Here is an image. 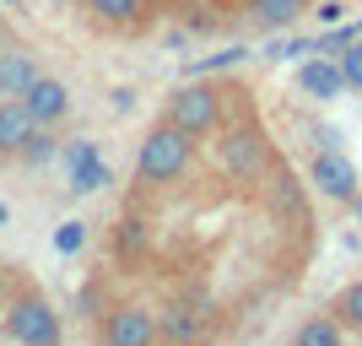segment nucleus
I'll list each match as a JSON object with an SVG mask.
<instances>
[{"label": "nucleus", "mask_w": 362, "mask_h": 346, "mask_svg": "<svg viewBox=\"0 0 362 346\" xmlns=\"http://www.w3.org/2000/svg\"><path fill=\"white\" fill-rule=\"evenodd\" d=\"M303 11H308V6H298V0H249V16H255V28H265V33L292 28Z\"/></svg>", "instance_id": "13"}, {"label": "nucleus", "mask_w": 362, "mask_h": 346, "mask_svg": "<svg viewBox=\"0 0 362 346\" xmlns=\"http://www.w3.org/2000/svg\"><path fill=\"white\" fill-rule=\"evenodd\" d=\"M6 217H11V211H6V206H0V222H6Z\"/></svg>", "instance_id": "24"}, {"label": "nucleus", "mask_w": 362, "mask_h": 346, "mask_svg": "<svg viewBox=\"0 0 362 346\" xmlns=\"http://www.w3.org/2000/svg\"><path fill=\"white\" fill-rule=\"evenodd\" d=\"M81 243H87V227H81V222H65L60 233H54V249H60V255H76Z\"/></svg>", "instance_id": "20"}, {"label": "nucleus", "mask_w": 362, "mask_h": 346, "mask_svg": "<svg viewBox=\"0 0 362 346\" xmlns=\"http://www.w3.org/2000/svg\"><path fill=\"white\" fill-rule=\"evenodd\" d=\"M298 92L314 98V103H335V98L346 92V76H341L335 60H303L298 65Z\"/></svg>", "instance_id": "10"}, {"label": "nucleus", "mask_w": 362, "mask_h": 346, "mask_svg": "<svg viewBox=\"0 0 362 346\" xmlns=\"http://www.w3.org/2000/svg\"><path fill=\"white\" fill-rule=\"evenodd\" d=\"M16 292V282H11V265H0V308H6V298Z\"/></svg>", "instance_id": "21"}, {"label": "nucleus", "mask_w": 362, "mask_h": 346, "mask_svg": "<svg viewBox=\"0 0 362 346\" xmlns=\"http://www.w3.org/2000/svg\"><path fill=\"white\" fill-rule=\"evenodd\" d=\"M163 341V325L146 303H114L98 319V346H157Z\"/></svg>", "instance_id": "5"}, {"label": "nucleus", "mask_w": 362, "mask_h": 346, "mask_svg": "<svg viewBox=\"0 0 362 346\" xmlns=\"http://www.w3.org/2000/svg\"><path fill=\"white\" fill-rule=\"evenodd\" d=\"M0 44H11V33H6V16H0Z\"/></svg>", "instance_id": "22"}, {"label": "nucleus", "mask_w": 362, "mask_h": 346, "mask_svg": "<svg viewBox=\"0 0 362 346\" xmlns=\"http://www.w3.org/2000/svg\"><path fill=\"white\" fill-rule=\"evenodd\" d=\"M351 206H357V222H362V195H357V200H351Z\"/></svg>", "instance_id": "23"}, {"label": "nucleus", "mask_w": 362, "mask_h": 346, "mask_svg": "<svg viewBox=\"0 0 362 346\" xmlns=\"http://www.w3.org/2000/svg\"><path fill=\"white\" fill-rule=\"evenodd\" d=\"M157 325H163L173 341H195V335H200V319H195V314H184V308H168V314H157Z\"/></svg>", "instance_id": "17"}, {"label": "nucleus", "mask_w": 362, "mask_h": 346, "mask_svg": "<svg viewBox=\"0 0 362 346\" xmlns=\"http://www.w3.org/2000/svg\"><path fill=\"white\" fill-rule=\"evenodd\" d=\"M157 6H168V0H157Z\"/></svg>", "instance_id": "26"}, {"label": "nucleus", "mask_w": 362, "mask_h": 346, "mask_svg": "<svg viewBox=\"0 0 362 346\" xmlns=\"http://www.w3.org/2000/svg\"><path fill=\"white\" fill-rule=\"evenodd\" d=\"M0 335L11 346H60V314L38 287H16L0 308Z\"/></svg>", "instance_id": "2"}, {"label": "nucleus", "mask_w": 362, "mask_h": 346, "mask_svg": "<svg viewBox=\"0 0 362 346\" xmlns=\"http://www.w3.org/2000/svg\"><path fill=\"white\" fill-rule=\"evenodd\" d=\"M222 173L238 184H259L265 173H271V141H265V130H255V125H238V130H227L222 136Z\"/></svg>", "instance_id": "4"}, {"label": "nucleus", "mask_w": 362, "mask_h": 346, "mask_svg": "<svg viewBox=\"0 0 362 346\" xmlns=\"http://www.w3.org/2000/svg\"><path fill=\"white\" fill-rule=\"evenodd\" d=\"M22 103H28V108H33V120L49 125V130L71 120V87H65L60 76H38V81L28 87V98H22Z\"/></svg>", "instance_id": "9"}, {"label": "nucleus", "mask_w": 362, "mask_h": 346, "mask_svg": "<svg viewBox=\"0 0 362 346\" xmlns=\"http://www.w3.org/2000/svg\"><path fill=\"white\" fill-rule=\"evenodd\" d=\"M298 6H314V0H298Z\"/></svg>", "instance_id": "25"}, {"label": "nucleus", "mask_w": 362, "mask_h": 346, "mask_svg": "<svg viewBox=\"0 0 362 346\" xmlns=\"http://www.w3.org/2000/svg\"><path fill=\"white\" fill-rule=\"evenodd\" d=\"M292 346H346V325H341L335 314H314V319L298 325Z\"/></svg>", "instance_id": "12"}, {"label": "nucleus", "mask_w": 362, "mask_h": 346, "mask_svg": "<svg viewBox=\"0 0 362 346\" xmlns=\"http://www.w3.org/2000/svg\"><path fill=\"white\" fill-rule=\"evenodd\" d=\"M189 163H195V136H189V130H179L173 120H157L146 136H141V151H136V184H141V190L173 184Z\"/></svg>", "instance_id": "1"}, {"label": "nucleus", "mask_w": 362, "mask_h": 346, "mask_svg": "<svg viewBox=\"0 0 362 346\" xmlns=\"http://www.w3.org/2000/svg\"><path fill=\"white\" fill-rule=\"evenodd\" d=\"M308 184H314L325 200H341V206H351V200L362 195V179H357V168H351L346 151H314V163H308Z\"/></svg>", "instance_id": "6"}, {"label": "nucleus", "mask_w": 362, "mask_h": 346, "mask_svg": "<svg viewBox=\"0 0 362 346\" xmlns=\"http://www.w3.org/2000/svg\"><path fill=\"white\" fill-rule=\"evenodd\" d=\"M151 6L157 0H81V11H87L92 28H103V33H141L151 22Z\"/></svg>", "instance_id": "7"}, {"label": "nucleus", "mask_w": 362, "mask_h": 346, "mask_svg": "<svg viewBox=\"0 0 362 346\" xmlns=\"http://www.w3.org/2000/svg\"><path fill=\"white\" fill-rule=\"evenodd\" d=\"M60 163H65V173H81V168H92V163H98V141H92V136L60 141Z\"/></svg>", "instance_id": "16"}, {"label": "nucleus", "mask_w": 362, "mask_h": 346, "mask_svg": "<svg viewBox=\"0 0 362 346\" xmlns=\"http://www.w3.org/2000/svg\"><path fill=\"white\" fill-rule=\"evenodd\" d=\"M54 157H60V136H54L49 125H38L28 136V146L16 151V163H28V168H44V163H54Z\"/></svg>", "instance_id": "14"}, {"label": "nucleus", "mask_w": 362, "mask_h": 346, "mask_svg": "<svg viewBox=\"0 0 362 346\" xmlns=\"http://www.w3.org/2000/svg\"><path fill=\"white\" fill-rule=\"evenodd\" d=\"M38 54L28 44H0V98H28V87L38 81Z\"/></svg>", "instance_id": "8"}, {"label": "nucleus", "mask_w": 362, "mask_h": 346, "mask_svg": "<svg viewBox=\"0 0 362 346\" xmlns=\"http://www.w3.org/2000/svg\"><path fill=\"white\" fill-rule=\"evenodd\" d=\"M33 130H38L33 108L22 103V98H0V157H16V151L28 146Z\"/></svg>", "instance_id": "11"}, {"label": "nucleus", "mask_w": 362, "mask_h": 346, "mask_svg": "<svg viewBox=\"0 0 362 346\" xmlns=\"http://www.w3.org/2000/svg\"><path fill=\"white\" fill-rule=\"evenodd\" d=\"M335 65H341V76H346V87H362V38L341 49V60H335Z\"/></svg>", "instance_id": "19"}, {"label": "nucleus", "mask_w": 362, "mask_h": 346, "mask_svg": "<svg viewBox=\"0 0 362 346\" xmlns=\"http://www.w3.org/2000/svg\"><path fill=\"white\" fill-rule=\"evenodd\" d=\"M330 314L341 319L346 330H357V335H362V282H351V287H341V292H335Z\"/></svg>", "instance_id": "15"}, {"label": "nucleus", "mask_w": 362, "mask_h": 346, "mask_svg": "<svg viewBox=\"0 0 362 346\" xmlns=\"http://www.w3.org/2000/svg\"><path fill=\"white\" fill-rule=\"evenodd\" d=\"M163 120H173L179 130H189L195 141H206V136L222 130V92H216L211 81H184V87L168 92V114Z\"/></svg>", "instance_id": "3"}, {"label": "nucleus", "mask_w": 362, "mask_h": 346, "mask_svg": "<svg viewBox=\"0 0 362 346\" xmlns=\"http://www.w3.org/2000/svg\"><path fill=\"white\" fill-rule=\"evenodd\" d=\"M108 179H114V173H108V168H103V157H98V163H92V168H81V173H71V190H76V195H98V190H103Z\"/></svg>", "instance_id": "18"}]
</instances>
